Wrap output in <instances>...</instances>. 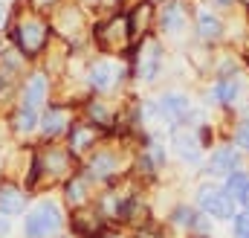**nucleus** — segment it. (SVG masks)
Returning <instances> with one entry per match:
<instances>
[{"mask_svg":"<svg viewBox=\"0 0 249 238\" xmlns=\"http://www.w3.org/2000/svg\"><path fill=\"white\" fill-rule=\"evenodd\" d=\"M41 125V117H38V108H29V105H20L18 111H15V117H12V128H15V134H32L35 128Z\"/></svg>","mask_w":249,"mask_h":238,"instance_id":"obj_17","label":"nucleus"},{"mask_svg":"<svg viewBox=\"0 0 249 238\" xmlns=\"http://www.w3.org/2000/svg\"><path fill=\"white\" fill-rule=\"evenodd\" d=\"M53 35V26L50 20H44L41 15L35 12H26V15H18V20L12 23V38L18 44V53L23 59H35L47 50V41Z\"/></svg>","mask_w":249,"mask_h":238,"instance_id":"obj_1","label":"nucleus"},{"mask_svg":"<svg viewBox=\"0 0 249 238\" xmlns=\"http://www.w3.org/2000/svg\"><path fill=\"white\" fill-rule=\"evenodd\" d=\"M6 233H9V221H6V218L0 215V238L6 236Z\"/></svg>","mask_w":249,"mask_h":238,"instance_id":"obj_29","label":"nucleus"},{"mask_svg":"<svg viewBox=\"0 0 249 238\" xmlns=\"http://www.w3.org/2000/svg\"><path fill=\"white\" fill-rule=\"evenodd\" d=\"M87 117L93 119V125H107V122H110L107 108H105L102 102H96V99H90V102H87Z\"/></svg>","mask_w":249,"mask_h":238,"instance_id":"obj_25","label":"nucleus"},{"mask_svg":"<svg viewBox=\"0 0 249 238\" xmlns=\"http://www.w3.org/2000/svg\"><path fill=\"white\" fill-rule=\"evenodd\" d=\"M174 145H177V151H180V157H183V160H191V163H197V160H200V142H197V137H194V134L174 131Z\"/></svg>","mask_w":249,"mask_h":238,"instance_id":"obj_18","label":"nucleus"},{"mask_svg":"<svg viewBox=\"0 0 249 238\" xmlns=\"http://www.w3.org/2000/svg\"><path fill=\"white\" fill-rule=\"evenodd\" d=\"M50 23L55 26V32L64 35L67 41H75V38L84 32V15H81V9H78L75 3L58 6V9L53 12V20H50Z\"/></svg>","mask_w":249,"mask_h":238,"instance_id":"obj_4","label":"nucleus"},{"mask_svg":"<svg viewBox=\"0 0 249 238\" xmlns=\"http://www.w3.org/2000/svg\"><path fill=\"white\" fill-rule=\"evenodd\" d=\"M151 20H154V3L139 0V3L133 6V12L127 15L130 35H145V32H148V26H151Z\"/></svg>","mask_w":249,"mask_h":238,"instance_id":"obj_14","label":"nucleus"},{"mask_svg":"<svg viewBox=\"0 0 249 238\" xmlns=\"http://www.w3.org/2000/svg\"><path fill=\"white\" fill-rule=\"evenodd\" d=\"M235 238H249V212H241L235 218Z\"/></svg>","mask_w":249,"mask_h":238,"instance_id":"obj_26","label":"nucleus"},{"mask_svg":"<svg viewBox=\"0 0 249 238\" xmlns=\"http://www.w3.org/2000/svg\"><path fill=\"white\" fill-rule=\"evenodd\" d=\"M61 224H64V218H61V212H58V206L50 203V200H44V203H38V206L26 215V221H23V236L26 238H50L61 230Z\"/></svg>","mask_w":249,"mask_h":238,"instance_id":"obj_2","label":"nucleus"},{"mask_svg":"<svg viewBox=\"0 0 249 238\" xmlns=\"http://www.w3.org/2000/svg\"><path fill=\"white\" fill-rule=\"evenodd\" d=\"M81 3H99V0H81Z\"/></svg>","mask_w":249,"mask_h":238,"instance_id":"obj_33","label":"nucleus"},{"mask_svg":"<svg viewBox=\"0 0 249 238\" xmlns=\"http://www.w3.org/2000/svg\"><path fill=\"white\" fill-rule=\"evenodd\" d=\"M160 26L162 32H180L186 26V6L180 0H168L160 12Z\"/></svg>","mask_w":249,"mask_h":238,"instance_id":"obj_12","label":"nucleus"},{"mask_svg":"<svg viewBox=\"0 0 249 238\" xmlns=\"http://www.w3.org/2000/svg\"><path fill=\"white\" fill-rule=\"evenodd\" d=\"M241 200H244V206L249 209V183H247V192H244V198H241Z\"/></svg>","mask_w":249,"mask_h":238,"instance_id":"obj_31","label":"nucleus"},{"mask_svg":"<svg viewBox=\"0 0 249 238\" xmlns=\"http://www.w3.org/2000/svg\"><path fill=\"white\" fill-rule=\"evenodd\" d=\"M67 200H70L72 206H81V203L87 200V183L81 178H72L67 183Z\"/></svg>","mask_w":249,"mask_h":238,"instance_id":"obj_22","label":"nucleus"},{"mask_svg":"<svg viewBox=\"0 0 249 238\" xmlns=\"http://www.w3.org/2000/svg\"><path fill=\"white\" fill-rule=\"evenodd\" d=\"M90 87L96 90V93H107L113 84H116V79H119V70H116V64H110V61H96L93 67H90Z\"/></svg>","mask_w":249,"mask_h":238,"instance_id":"obj_8","label":"nucleus"},{"mask_svg":"<svg viewBox=\"0 0 249 238\" xmlns=\"http://www.w3.org/2000/svg\"><path fill=\"white\" fill-rule=\"evenodd\" d=\"M200 206L206 215H214V218H232L235 215V200L226 195V189H217V186H203L200 195H197Z\"/></svg>","mask_w":249,"mask_h":238,"instance_id":"obj_5","label":"nucleus"},{"mask_svg":"<svg viewBox=\"0 0 249 238\" xmlns=\"http://www.w3.org/2000/svg\"><path fill=\"white\" fill-rule=\"evenodd\" d=\"M3 23H6V9H3V3H0V29H3Z\"/></svg>","mask_w":249,"mask_h":238,"instance_id":"obj_30","label":"nucleus"},{"mask_svg":"<svg viewBox=\"0 0 249 238\" xmlns=\"http://www.w3.org/2000/svg\"><path fill=\"white\" fill-rule=\"evenodd\" d=\"M238 90H241V84H238L235 79H223V81H217V84H214L212 99H214V102H220V105H232V102L238 99Z\"/></svg>","mask_w":249,"mask_h":238,"instance_id":"obj_20","label":"nucleus"},{"mask_svg":"<svg viewBox=\"0 0 249 238\" xmlns=\"http://www.w3.org/2000/svg\"><path fill=\"white\" fill-rule=\"evenodd\" d=\"M26 209V192L12 183H0V215H20Z\"/></svg>","mask_w":249,"mask_h":238,"instance_id":"obj_11","label":"nucleus"},{"mask_svg":"<svg viewBox=\"0 0 249 238\" xmlns=\"http://www.w3.org/2000/svg\"><path fill=\"white\" fill-rule=\"evenodd\" d=\"M162 64V50L157 41H142L136 47V76H142L145 81H154Z\"/></svg>","mask_w":249,"mask_h":238,"instance_id":"obj_6","label":"nucleus"},{"mask_svg":"<svg viewBox=\"0 0 249 238\" xmlns=\"http://www.w3.org/2000/svg\"><path fill=\"white\" fill-rule=\"evenodd\" d=\"M200 38H206V41H212V38H217L220 35V20L214 18V15H209V12H203L200 15Z\"/></svg>","mask_w":249,"mask_h":238,"instance_id":"obj_23","label":"nucleus"},{"mask_svg":"<svg viewBox=\"0 0 249 238\" xmlns=\"http://www.w3.org/2000/svg\"><path fill=\"white\" fill-rule=\"evenodd\" d=\"M235 142L241 148H249V119H244L238 128H235Z\"/></svg>","mask_w":249,"mask_h":238,"instance_id":"obj_27","label":"nucleus"},{"mask_svg":"<svg viewBox=\"0 0 249 238\" xmlns=\"http://www.w3.org/2000/svg\"><path fill=\"white\" fill-rule=\"evenodd\" d=\"M72 230H75L78 236L93 238L96 236V230H99V215L90 212V209H78V212L72 215Z\"/></svg>","mask_w":249,"mask_h":238,"instance_id":"obj_19","label":"nucleus"},{"mask_svg":"<svg viewBox=\"0 0 249 238\" xmlns=\"http://www.w3.org/2000/svg\"><path fill=\"white\" fill-rule=\"evenodd\" d=\"M238 163H241V154H238L232 145H226V148H217V151L209 157L206 172H209V175H232V172H238Z\"/></svg>","mask_w":249,"mask_h":238,"instance_id":"obj_9","label":"nucleus"},{"mask_svg":"<svg viewBox=\"0 0 249 238\" xmlns=\"http://www.w3.org/2000/svg\"><path fill=\"white\" fill-rule=\"evenodd\" d=\"M214 3H220V6H229V3H232V0H214Z\"/></svg>","mask_w":249,"mask_h":238,"instance_id":"obj_32","label":"nucleus"},{"mask_svg":"<svg viewBox=\"0 0 249 238\" xmlns=\"http://www.w3.org/2000/svg\"><path fill=\"white\" fill-rule=\"evenodd\" d=\"M41 169H47V172H53V175H61V172H67V169H70V151L50 148V154L44 157Z\"/></svg>","mask_w":249,"mask_h":238,"instance_id":"obj_21","label":"nucleus"},{"mask_svg":"<svg viewBox=\"0 0 249 238\" xmlns=\"http://www.w3.org/2000/svg\"><path fill=\"white\" fill-rule=\"evenodd\" d=\"M93 38H96L102 53H124L127 44H130V23H127L124 15H116L105 23H96Z\"/></svg>","mask_w":249,"mask_h":238,"instance_id":"obj_3","label":"nucleus"},{"mask_svg":"<svg viewBox=\"0 0 249 238\" xmlns=\"http://www.w3.org/2000/svg\"><path fill=\"white\" fill-rule=\"evenodd\" d=\"M116 172H119V157L113 151H96L90 157V166H87V175L90 178L107 180V178H113Z\"/></svg>","mask_w":249,"mask_h":238,"instance_id":"obj_10","label":"nucleus"},{"mask_svg":"<svg viewBox=\"0 0 249 238\" xmlns=\"http://www.w3.org/2000/svg\"><path fill=\"white\" fill-rule=\"evenodd\" d=\"M247 183H249L247 175H241V172H232V175H229V180H226V195L241 200V198H244V192H247Z\"/></svg>","mask_w":249,"mask_h":238,"instance_id":"obj_24","label":"nucleus"},{"mask_svg":"<svg viewBox=\"0 0 249 238\" xmlns=\"http://www.w3.org/2000/svg\"><path fill=\"white\" fill-rule=\"evenodd\" d=\"M58 0H32V6L35 9H50V6H55Z\"/></svg>","mask_w":249,"mask_h":238,"instance_id":"obj_28","label":"nucleus"},{"mask_svg":"<svg viewBox=\"0 0 249 238\" xmlns=\"http://www.w3.org/2000/svg\"><path fill=\"white\" fill-rule=\"evenodd\" d=\"M44 99H47V76H44V73H32L29 81L23 84V102H20V105L38 108Z\"/></svg>","mask_w":249,"mask_h":238,"instance_id":"obj_15","label":"nucleus"},{"mask_svg":"<svg viewBox=\"0 0 249 238\" xmlns=\"http://www.w3.org/2000/svg\"><path fill=\"white\" fill-rule=\"evenodd\" d=\"M105 238H116V236H105Z\"/></svg>","mask_w":249,"mask_h":238,"instance_id":"obj_35","label":"nucleus"},{"mask_svg":"<svg viewBox=\"0 0 249 238\" xmlns=\"http://www.w3.org/2000/svg\"><path fill=\"white\" fill-rule=\"evenodd\" d=\"M93 142H96V128H93V125H87V122L70 125V151H72V154L87 151Z\"/></svg>","mask_w":249,"mask_h":238,"instance_id":"obj_16","label":"nucleus"},{"mask_svg":"<svg viewBox=\"0 0 249 238\" xmlns=\"http://www.w3.org/2000/svg\"><path fill=\"white\" fill-rule=\"evenodd\" d=\"M119 3H130V0H119Z\"/></svg>","mask_w":249,"mask_h":238,"instance_id":"obj_34","label":"nucleus"},{"mask_svg":"<svg viewBox=\"0 0 249 238\" xmlns=\"http://www.w3.org/2000/svg\"><path fill=\"white\" fill-rule=\"evenodd\" d=\"M70 111L61 108V105H50L47 111H44V117H41V131H44V137L47 139H55L61 131H70Z\"/></svg>","mask_w":249,"mask_h":238,"instance_id":"obj_7","label":"nucleus"},{"mask_svg":"<svg viewBox=\"0 0 249 238\" xmlns=\"http://www.w3.org/2000/svg\"><path fill=\"white\" fill-rule=\"evenodd\" d=\"M157 108H160V114L168 119V122H180V119L188 114V108H191V105H188V96H180V93H165V96L160 99V105H157Z\"/></svg>","mask_w":249,"mask_h":238,"instance_id":"obj_13","label":"nucleus"}]
</instances>
